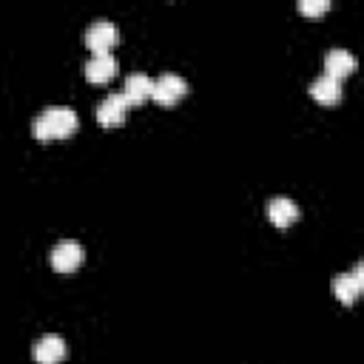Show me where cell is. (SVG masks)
I'll list each match as a JSON object with an SVG mask.
<instances>
[{"label": "cell", "mask_w": 364, "mask_h": 364, "mask_svg": "<svg viewBox=\"0 0 364 364\" xmlns=\"http://www.w3.org/2000/svg\"><path fill=\"white\" fill-rule=\"evenodd\" d=\"M77 125H80V119H77L74 108H68V105H48V108H43L34 117L31 131H34L37 139H57V136L74 134Z\"/></svg>", "instance_id": "1"}, {"label": "cell", "mask_w": 364, "mask_h": 364, "mask_svg": "<svg viewBox=\"0 0 364 364\" xmlns=\"http://www.w3.org/2000/svg\"><path fill=\"white\" fill-rule=\"evenodd\" d=\"M117 40H119V28L108 20H97L85 28V46L91 54H111Z\"/></svg>", "instance_id": "2"}, {"label": "cell", "mask_w": 364, "mask_h": 364, "mask_svg": "<svg viewBox=\"0 0 364 364\" xmlns=\"http://www.w3.org/2000/svg\"><path fill=\"white\" fill-rule=\"evenodd\" d=\"M185 91H188V80L179 77V74H173V71L159 74V77L154 80V85H151V97H154L159 105H173L179 97H185Z\"/></svg>", "instance_id": "3"}, {"label": "cell", "mask_w": 364, "mask_h": 364, "mask_svg": "<svg viewBox=\"0 0 364 364\" xmlns=\"http://www.w3.org/2000/svg\"><path fill=\"white\" fill-rule=\"evenodd\" d=\"M65 353H68V347H65L63 336H57V333L40 336L31 347V355H34L37 364H60L65 358Z\"/></svg>", "instance_id": "4"}, {"label": "cell", "mask_w": 364, "mask_h": 364, "mask_svg": "<svg viewBox=\"0 0 364 364\" xmlns=\"http://www.w3.org/2000/svg\"><path fill=\"white\" fill-rule=\"evenodd\" d=\"M361 287H364V264H361V262H358L350 273H341V276L333 279V293H336V299L344 301V304H353V301L358 299Z\"/></svg>", "instance_id": "5"}, {"label": "cell", "mask_w": 364, "mask_h": 364, "mask_svg": "<svg viewBox=\"0 0 364 364\" xmlns=\"http://www.w3.org/2000/svg\"><path fill=\"white\" fill-rule=\"evenodd\" d=\"M80 262H82V245L77 239H63L51 247V264L60 273H71L74 267H80Z\"/></svg>", "instance_id": "6"}, {"label": "cell", "mask_w": 364, "mask_h": 364, "mask_svg": "<svg viewBox=\"0 0 364 364\" xmlns=\"http://www.w3.org/2000/svg\"><path fill=\"white\" fill-rule=\"evenodd\" d=\"M125 111H128V102H125L122 91H117V94H108L100 100L97 119H100V125H119L125 119Z\"/></svg>", "instance_id": "7"}, {"label": "cell", "mask_w": 364, "mask_h": 364, "mask_svg": "<svg viewBox=\"0 0 364 364\" xmlns=\"http://www.w3.org/2000/svg\"><path fill=\"white\" fill-rule=\"evenodd\" d=\"M82 68H85V77H88L91 82H108V80L117 74L119 63H117L114 54H91Z\"/></svg>", "instance_id": "8"}, {"label": "cell", "mask_w": 364, "mask_h": 364, "mask_svg": "<svg viewBox=\"0 0 364 364\" xmlns=\"http://www.w3.org/2000/svg\"><path fill=\"white\" fill-rule=\"evenodd\" d=\"M353 68H355V57L347 48H330L327 51V57H324V74L327 77L341 82V77L353 74Z\"/></svg>", "instance_id": "9"}, {"label": "cell", "mask_w": 364, "mask_h": 364, "mask_svg": "<svg viewBox=\"0 0 364 364\" xmlns=\"http://www.w3.org/2000/svg\"><path fill=\"white\" fill-rule=\"evenodd\" d=\"M267 216L276 228H287L290 222L299 219V205L290 196H273L267 199Z\"/></svg>", "instance_id": "10"}, {"label": "cell", "mask_w": 364, "mask_h": 364, "mask_svg": "<svg viewBox=\"0 0 364 364\" xmlns=\"http://www.w3.org/2000/svg\"><path fill=\"white\" fill-rule=\"evenodd\" d=\"M151 85H154V80H151L148 74H142V71L128 74V77H125V88H122L125 102H128V105H139V102H145V100L151 97Z\"/></svg>", "instance_id": "11"}, {"label": "cell", "mask_w": 364, "mask_h": 364, "mask_svg": "<svg viewBox=\"0 0 364 364\" xmlns=\"http://www.w3.org/2000/svg\"><path fill=\"white\" fill-rule=\"evenodd\" d=\"M310 97L318 100V102H324V105H333V102L341 100V82L333 80V77H327V74H321V77H316L310 82Z\"/></svg>", "instance_id": "12"}, {"label": "cell", "mask_w": 364, "mask_h": 364, "mask_svg": "<svg viewBox=\"0 0 364 364\" xmlns=\"http://www.w3.org/2000/svg\"><path fill=\"white\" fill-rule=\"evenodd\" d=\"M330 9V0H301L299 3V11L301 14H321Z\"/></svg>", "instance_id": "13"}]
</instances>
